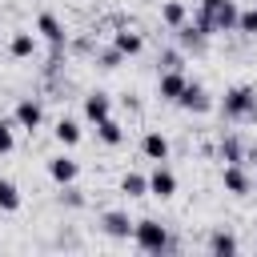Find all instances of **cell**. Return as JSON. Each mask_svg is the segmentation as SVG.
I'll list each match as a JSON object with an SVG mask.
<instances>
[{"instance_id":"obj_1","label":"cell","mask_w":257,"mask_h":257,"mask_svg":"<svg viewBox=\"0 0 257 257\" xmlns=\"http://www.w3.org/2000/svg\"><path fill=\"white\" fill-rule=\"evenodd\" d=\"M237 16H241L237 0H201L197 12H193V24L205 36H213V32H237Z\"/></svg>"},{"instance_id":"obj_2","label":"cell","mask_w":257,"mask_h":257,"mask_svg":"<svg viewBox=\"0 0 257 257\" xmlns=\"http://www.w3.org/2000/svg\"><path fill=\"white\" fill-rule=\"evenodd\" d=\"M221 116L233 120V124H257V88L233 84L221 100Z\"/></svg>"},{"instance_id":"obj_3","label":"cell","mask_w":257,"mask_h":257,"mask_svg":"<svg viewBox=\"0 0 257 257\" xmlns=\"http://www.w3.org/2000/svg\"><path fill=\"white\" fill-rule=\"evenodd\" d=\"M133 241H137V249H141V253H165V249H181V241H177V237H169V229H165L157 217H141V221L133 225Z\"/></svg>"},{"instance_id":"obj_4","label":"cell","mask_w":257,"mask_h":257,"mask_svg":"<svg viewBox=\"0 0 257 257\" xmlns=\"http://www.w3.org/2000/svg\"><path fill=\"white\" fill-rule=\"evenodd\" d=\"M12 120H16V128L36 133V128L44 124V104H40L36 96H20V100H16V108H12Z\"/></svg>"},{"instance_id":"obj_5","label":"cell","mask_w":257,"mask_h":257,"mask_svg":"<svg viewBox=\"0 0 257 257\" xmlns=\"http://www.w3.org/2000/svg\"><path fill=\"white\" fill-rule=\"evenodd\" d=\"M177 104H181L185 112H197V116H201V112H209V108H213V96L205 92V84H201V80H189V84H185V92L177 96Z\"/></svg>"},{"instance_id":"obj_6","label":"cell","mask_w":257,"mask_h":257,"mask_svg":"<svg viewBox=\"0 0 257 257\" xmlns=\"http://www.w3.org/2000/svg\"><path fill=\"white\" fill-rule=\"evenodd\" d=\"M221 189H225L229 197H249L253 177L245 173V165H225V169H221Z\"/></svg>"},{"instance_id":"obj_7","label":"cell","mask_w":257,"mask_h":257,"mask_svg":"<svg viewBox=\"0 0 257 257\" xmlns=\"http://www.w3.org/2000/svg\"><path fill=\"white\" fill-rule=\"evenodd\" d=\"M104 116H112V96H108L104 88H92V92H84V120L100 124Z\"/></svg>"},{"instance_id":"obj_8","label":"cell","mask_w":257,"mask_h":257,"mask_svg":"<svg viewBox=\"0 0 257 257\" xmlns=\"http://www.w3.org/2000/svg\"><path fill=\"white\" fill-rule=\"evenodd\" d=\"M217 161H225V165H245V161H249L245 141H241L237 133H225V137L217 141Z\"/></svg>"},{"instance_id":"obj_9","label":"cell","mask_w":257,"mask_h":257,"mask_svg":"<svg viewBox=\"0 0 257 257\" xmlns=\"http://www.w3.org/2000/svg\"><path fill=\"white\" fill-rule=\"evenodd\" d=\"M133 225H137V221H128L124 209H108V213L100 217V229H104L112 241H128V237H133Z\"/></svg>"},{"instance_id":"obj_10","label":"cell","mask_w":257,"mask_h":257,"mask_svg":"<svg viewBox=\"0 0 257 257\" xmlns=\"http://www.w3.org/2000/svg\"><path fill=\"white\" fill-rule=\"evenodd\" d=\"M36 32H40L48 44H68V28H64V20H60L56 12H40V16H36Z\"/></svg>"},{"instance_id":"obj_11","label":"cell","mask_w":257,"mask_h":257,"mask_svg":"<svg viewBox=\"0 0 257 257\" xmlns=\"http://www.w3.org/2000/svg\"><path fill=\"white\" fill-rule=\"evenodd\" d=\"M185 84H189V76H185L181 68H169V72H161V80H157V96L169 100V104H177V96L185 92Z\"/></svg>"},{"instance_id":"obj_12","label":"cell","mask_w":257,"mask_h":257,"mask_svg":"<svg viewBox=\"0 0 257 257\" xmlns=\"http://www.w3.org/2000/svg\"><path fill=\"white\" fill-rule=\"evenodd\" d=\"M149 193H153V197H161V201H169V197L177 193V173H173V169H165V161L149 173Z\"/></svg>"},{"instance_id":"obj_13","label":"cell","mask_w":257,"mask_h":257,"mask_svg":"<svg viewBox=\"0 0 257 257\" xmlns=\"http://www.w3.org/2000/svg\"><path fill=\"white\" fill-rule=\"evenodd\" d=\"M141 153H145L149 161H157V165L169 161V137H165L161 128H149V133L141 137Z\"/></svg>"},{"instance_id":"obj_14","label":"cell","mask_w":257,"mask_h":257,"mask_svg":"<svg viewBox=\"0 0 257 257\" xmlns=\"http://www.w3.org/2000/svg\"><path fill=\"white\" fill-rule=\"evenodd\" d=\"M76 173H80V165H76L72 157H64V153L48 161V177H52L60 189H64V185H72V181H76Z\"/></svg>"},{"instance_id":"obj_15","label":"cell","mask_w":257,"mask_h":257,"mask_svg":"<svg viewBox=\"0 0 257 257\" xmlns=\"http://www.w3.org/2000/svg\"><path fill=\"white\" fill-rule=\"evenodd\" d=\"M173 32H177V44H181L185 52H205V40H209V36H205L193 20H185V24H181V28H173Z\"/></svg>"},{"instance_id":"obj_16","label":"cell","mask_w":257,"mask_h":257,"mask_svg":"<svg viewBox=\"0 0 257 257\" xmlns=\"http://www.w3.org/2000/svg\"><path fill=\"white\" fill-rule=\"evenodd\" d=\"M8 56L12 60H28V56H36V32H12L8 36Z\"/></svg>"},{"instance_id":"obj_17","label":"cell","mask_w":257,"mask_h":257,"mask_svg":"<svg viewBox=\"0 0 257 257\" xmlns=\"http://www.w3.org/2000/svg\"><path fill=\"white\" fill-rule=\"evenodd\" d=\"M189 20V8H185V0H165L161 4V24H169V28H181Z\"/></svg>"},{"instance_id":"obj_18","label":"cell","mask_w":257,"mask_h":257,"mask_svg":"<svg viewBox=\"0 0 257 257\" xmlns=\"http://www.w3.org/2000/svg\"><path fill=\"white\" fill-rule=\"evenodd\" d=\"M112 44H116L124 56H137V52L145 48V36H141V32H133V28H120V32H112Z\"/></svg>"},{"instance_id":"obj_19","label":"cell","mask_w":257,"mask_h":257,"mask_svg":"<svg viewBox=\"0 0 257 257\" xmlns=\"http://www.w3.org/2000/svg\"><path fill=\"white\" fill-rule=\"evenodd\" d=\"M52 137H56V141H60L64 149H72V145L80 141V124H76L72 116H60V120L52 124Z\"/></svg>"},{"instance_id":"obj_20","label":"cell","mask_w":257,"mask_h":257,"mask_svg":"<svg viewBox=\"0 0 257 257\" xmlns=\"http://www.w3.org/2000/svg\"><path fill=\"white\" fill-rule=\"evenodd\" d=\"M92 64H96V68H104V72H112V68H120V64H124V52H120L116 44L96 48V52H92Z\"/></svg>"},{"instance_id":"obj_21","label":"cell","mask_w":257,"mask_h":257,"mask_svg":"<svg viewBox=\"0 0 257 257\" xmlns=\"http://www.w3.org/2000/svg\"><path fill=\"white\" fill-rule=\"evenodd\" d=\"M96 137H100L108 149H116V145L124 141V124H120V120H112V116H104V120L96 124Z\"/></svg>"},{"instance_id":"obj_22","label":"cell","mask_w":257,"mask_h":257,"mask_svg":"<svg viewBox=\"0 0 257 257\" xmlns=\"http://www.w3.org/2000/svg\"><path fill=\"white\" fill-rule=\"evenodd\" d=\"M237 249H241V245H237V237H233V233H225V229L209 233V253L225 257V253H237Z\"/></svg>"},{"instance_id":"obj_23","label":"cell","mask_w":257,"mask_h":257,"mask_svg":"<svg viewBox=\"0 0 257 257\" xmlns=\"http://www.w3.org/2000/svg\"><path fill=\"white\" fill-rule=\"evenodd\" d=\"M16 209H20V189L16 181L0 177V213H16Z\"/></svg>"},{"instance_id":"obj_24","label":"cell","mask_w":257,"mask_h":257,"mask_svg":"<svg viewBox=\"0 0 257 257\" xmlns=\"http://www.w3.org/2000/svg\"><path fill=\"white\" fill-rule=\"evenodd\" d=\"M120 193H124V197H145V193H149V177L124 173V177H120Z\"/></svg>"},{"instance_id":"obj_25","label":"cell","mask_w":257,"mask_h":257,"mask_svg":"<svg viewBox=\"0 0 257 257\" xmlns=\"http://www.w3.org/2000/svg\"><path fill=\"white\" fill-rule=\"evenodd\" d=\"M157 64H161V72L185 68V48H161V52H157Z\"/></svg>"},{"instance_id":"obj_26","label":"cell","mask_w":257,"mask_h":257,"mask_svg":"<svg viewBox=\"0 0 257 257\" xmlns=\"http://www.w3.org/2000/svg\"><path fill=\"white\" fill-rule=\"evenodd\" d=\"M237 32H241V36H257V4H253V8H241Z\"/></svg>"},{"instance_id":"obj_27","label":"cell","mask_w":257,"mask_h":257,"mask_svg":"<svg viewBox=\"0 0 257 257\" xmlns=\"http://www.w3.org/2000/svg\"><path fill=\"white\" fill-rule=\"evenodd\" d=\"M60 205H64V209H84V205H88V197H84L80 189L64 185V193H60Z\"/></svg>"},{"instance_id":"obj_28","label":"cell","mask_w":257,"mask_h":257,"mask_svg":"<svg viewBox=\"0 0 257 257\" xmlns=\"http://www.w3.org/2000/svg\"><path fill=\"white\" fill-rule=\"evenodd\" d=\"M12 128H16V120H0V153H12V149H16Z\"/></svg>"},{"instance_id":"obj_29","label":"cell","mask_w":257,"mask_h":257,"mask_svg":"<svg viewBox=\"0 0 257 257\" xmlns=\"http://www.w3.org/2000/svg\"><path fill=\"white\" fill-rule=\"evenodd\" d=\"M249 161H253V185H257V153H249Z\"/></svg>"}]
</instances>
